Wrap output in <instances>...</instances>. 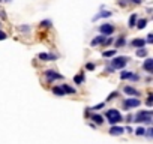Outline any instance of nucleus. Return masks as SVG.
Returning a JSON list of instances; mask_svg holds the SVG:
<instances>
[{"label":"nucleus","instance_id":"6","mask_svg":"<svg viewBox=\"0 0 153 144\" xmlns=\"http://www.w3.org/2000/svg\"><path fill=\"white\" fill-rule=\"evenodd\" d=\"M120 78L122 80H134V81L140 80V77L137 74H134V72H131V71H122L120 72Z\"/></svg>","mask_w":153,"mask_h":144},{"label":"nucleus","instance_id":"27","mask_svg":"<svg viewBox=\"0 0 153 144\" xmlns=\"http://www.w3.org/2000/svg\"><path fill=\"white\" fill-rule=\"evenodd\" d=\"M105 107V102H101V104H98V105H93L90 110L92 111H98V110H101V108H104Z\"/></svg>","mask_w":153,"mask_h":144},{"label":"nucleus","instance_id":"7","mask_svg":"<svg viewBox=\"0 0 153 144\" xmlns=\"http://www.w3.org/2000/svg\"><path fill=\"white\" fill-rule=\"evenodd\" d=\"M45 77H47L48 81H54V80H62V78H63L62 74H57L56 71H51V69L45 71Z\"/></svg>","mask_w":153,"mask_h":144},{"label":"nucleus","instance_id":"24","mask_svg":"<svg viewBox=\"0 0 153 144\" xmlns=\"http://www.w3.org/2000/svg\"><path fill=\"white\" fill-rule=\"evenodd\" d=\"M146 134V129L143 128V126H140V128H137L135 129V135H138V137H143Z\"/></svg>","mask_w":153,"mask_h":144},{"label":"nucleus","instance_id":"18","mask_svg":"<svg viewBox=\"0 0 153 144\" xmlns=\"http://www.w3.org/2000/svg\"><path fill=\"white\" fill-rule=\"evenodd\" d=\"M137 20H138L137 14H132V15H131V18H129V23H128V26H129V27H135V24H137Z\"/></svg>","mask_w":153,"mask_h":144},{"label":"nucleus","instance_id":"4","mask_svg":"<svg viewBox=\"0 0 153 144\" xmlns=\"http://www.w3.org/2000/svg\"><path fill=\"white\" fill-rule=\"evenodd\" d=\"M140 105H141V101H140L138 98H128V99H125V101H123V104H122L123 110L137 108V107H140Z\"/></svg>","mask_w":153,"mask_h":144},{"label":"nucleus","instance_id":"36","mask_svg":"<svg viewBox=\"0 0 153 144\" xmlns=\"http://www.w3.org/2000/svg\"><path fill=\"white\" fill-rule=\"evenodd\" d=\"M119 5L120 6H126V2H125V0H119Z\"/></svg>","mask_w":153,"mask_h":144},{"label":"nucleus","instance_id":"30","mask_svg":"<svg viewBox=\"0 0 153 144\" xmlns=\"http://www.w3.org/2000/svg\"><path fill=\"white\" fill-rule=\"evenodd\" d=\"M152 42H153V35L149 33V35H147V39H146V44H152Z\"/></svg>","mask_w":153,"mask_h":144},{"label":"nucleus","instance_id":"34","mask_svg":"<svg viewBox=\"0 0 153 144\" xmlns=\"http://www.w3.org/2000/svg\"><path fill=\"white\" fill-rule=\"evenodd\" d=\"M132 120H134V117H132V116H131V114H129V116L126 117V122H128V123H129V122H132Z\"/></svg>","mask_w":153,"mask_h":144},{"label":"nucleus","instance_id":"1","mask_svg":"<svg viewBox=\"0 0 153 144\" xmlns=\"http://www.w3.org/2000/svg\"><path fill=\"white\" fill-rule=\"evenodd\" d=\"M105 116H107V119H108V123H110L111 126L113 125H117V123H120L122 120H123V117H122V114L117 111V110H108L107 113H105Z\"/></svg>","mask_w":153,"mask_h":144},{"label":"nucleus","instance_id":"16","mask_svg":"<svg viewBox=\"0 0 153 144\" xmlns=\"http://www.w3.org/2000/svg\"><path fill=\"white\" fill-rule=\"evenodd\" d=\"M125 44H126V39H125V36H120L119 39H116V41H114V45H116V48H122V47H125Z\"/></svg>","mask_w":153,"mask_h":144},{"label":"nucleus","instance_id":"32","mask_svg":"<svg viewBox=\"0 0 153 144\" xmlns=\"http://www.w3.org/2000/svg\"><path fill=\"white\" fill-rule=\"evenodd\" d=\"M29 29H30L29 26H20V30H21V32H29Z\"/></svg>","mask_w":153,"mask_h":144},{"label":"nucleus","instance_id":"23","mask_svg":"<svg viewBox=\"0 0 153 144\" xmlns=\"http://www.w3.org/2000/svg\"><path fill=\"white\" fill-rule=\"evenodd\" d=\"M137 56L138 57H146L147 56V50H146V48H138V50H137Z\"/></svg>","mask_w":153,"mask_h":144},{"label":"nucleus","instance_id":"12","mask_svg":"<svg viewBox=\"0 0 153 144\" xmlns=\"http://www.w3.org/2000/svg\"><path fill=\"white\" fill-rule=\"evenodd\" d=\"M125 132V128H122V126H117V125H113L111 128H110V134L111 135H122Z\"/></svg>","mask_w":153,"mask_h":144},{"label":"nucleus","instance_id":"14","mask_svg":"<svg viewBox=\"0 0 153 144\" xmlns=\"http://www.w3.org/2000/svg\"><path fill=\"white\" fill-rule=\"evenodd\" d=\"M90 120H93L95 125H102L104 123V117L101 114H92L90 116Z\"/></svg>","mask_w":153,"mask_h":144},{"label":"nucleus","instance_id":"11","mask_svg":"<svg viewBox=\"0 0 153 144\" xmlns=\"http://www.w3.org/2000/svg\"><path fill=\"white\" fill-rule=\"evenodd\" d=\"M108 36H104V35H99V36H96V38H93L92 39V42H90V45L92 47H96V45H101V44H104L105 42V39H107Z\"/></svg>","mask_w":153,"mask_h":144},{"label":"nucleus","instance_id":"29","mask_svg":"<svg viewBox=\"0 0 153 144\" xmlns=\"http://www.w3.org/2000/svg\"><path fill=\"white\" fill-rule=\"evenodd\" d=\"M116 96H119V93H117V92H111V93H110V96H108V98L105 99V102H108V101H111V99H114Z\"/></svg>","mask_w":153,"mask_h":144},{"label":"nucleus","instance_id":"35","mask_svg":"<svg viewBox=\"0 0 153 144\" xmlns=\"http://www.w3.org/2000/svg\"><path fill=\"white\" fill-rule=\"evenodd\" d=\"M132 3H135V5H140V3H143V0H131Z\"/></svg>","mask_w":153,"mask_h":144},{"label":"nucleus","instance_id":"26","mask_svg":"<svg viewBox=\"0 0 153 144\" xmlns=\"http://www.w3.org/2000/svg\"><path fill=\"white\" fill-rule=\"evenodd\" d=\"M86 69H87V71H95V69H96V65L92 63V62H89V63H86Z\"/></svg>","mask_w":153,"mask_h":144},{"label":"nucleus","instance_id":"3","mask_svg":"<svg viewBox=\"0 0 153 144\" xmlns=\"http://www.w3.org/2000/svg\"><path fill=\"white\" fill-rule=\"evenodd\" d=\"M131 59L128 57V56H117V57H114L113 60H111V68L116 71V69H123L126 65H128V62H129Z\"/></svg>","mask_w":153,"mask_h":144},{"label":"nucleus","instance_id":"19","mask_svg":"<svg viewBox=\"0 0 153 144\" xmlns=\"http://www.w3.org/2000/svg\"><path fill=\"white\" fill-rule=\"evenodd\" d=\"M62 89H63L65 93H71V95H74V93L77 92L74 87H71V86H68V84H62Z\"/></svg>","mask_w":153,"mask_h":144},{"label":"nucleus","instance_id":"31","mask_svg":"<svg viewBox=\"0 0 153 144\" xmlns=\"http://www.w3.org/2000/svg\"><path fill=\"white\" fill-rule=\"evenodd\" d=\"M152 132H153V129H152V128H149V129H146V134H144V135H147L149 138H152V135H153Z\"/></svg>","mask_w":153,"mask_h":144},{"label":"nucleus","instance_id":"13","mask_svg":"<svg viewBox=\"0 0 153 144\" xmlns=\"http://www.w3.org/2000/svg\"><path fill=\"white\" fill-rule=\"evenodd\" d=\"M131 45L135 47V48H144V45H146V39L137 38V39H134L132 42H131Z\"/></svg>","mask_w":153,"mask_h":144},{"label":"nucleus","instance_id":"5","mask_svg":"<svg viewBox=\"0 0 153 144\" xmlns=\"http://www.w3.org/2000/svg\"><path fill=\"white\" fill-rule=\"evenodd\" d=\"M114 30H116V27L113 26V24H110V23H104V24L99 26V32L104 36H111L114 33Z\"/></svg>","mask_w":153,"mask_h":144},{"label":"nucleus","instance_id":"22","mask_svg":"<svg viewBox=\"0 0 153 144\" xmlns=\"http://www.w3.org/2000/svg\"><path fill=\"white\" fill-rule=\"evenodd\" d=\"M116 54H117V50H108V51H104V53H102L104 57H113V56H116Z\"/></svg>","mask_w":153,"mask_h":144},{"label":"nucleus","instance_id":"10","mask_svg":"<svg viewBox=\"0 0 153 144\" xmlns=\"http://www.w3.org/2000/svg\"><path fill=\"white\" fill-rule=\"evenodd\" d=\"M123 92H125L126 95H129V96H140V92H138L137 89H134L132 86H125V87H123Z\"/></svg>","mask_w":153,"mask_h":144},{"label":"nucleus","instance_id":"25","mask_svg":"<svg viewBox=\"0 0 153 144\" xmlns=\"http://www.w3.org/2000/svg\"><path fill=\"white\" fill-rule=\"evenodd\" d=\"M51 24H53L51 20H42V21H41V26H42V27H51Z\"/></svg>","mask_w":153,"mask_h":144},{"label":"nucleus","instance_id":"8","mask_svg":"<svg viewBox=\"0 0 153 144\" xmlns=\"http://www.w3.org/2000/svg\"><path fill=\"white\" fill-rule=\"evenodd\" d=\"M143 69L147 72V74H153V59L147 57L143 63Z\"/></svg>","mask_w":153,"mask_h":144},{"label":"nucleus","instance_id":"17","mask_svg":"<svg viewBox=\"0 0 153 144\" xmlns=\"http://www.w3.org/2000/svg\"><path fill=\"white\" fill-rule=\"evenodd\" d=\"M113 15V12H110V11H105V12H101V14H98L93 20L96 21V20H99V18H108V17H111Z\"/></svg>","mask_w":153,"mask_h":144},{"label":"nucleus","instance_id":"21","mask_svg":"<svg viewBox=\"0 0 153 144\" xmlns=\"http://www.w3.org/2000/svg\"><path fill=\"white\" fill-rule=\"evenodd\" d=\"M84 80H86V77H84V74H78V75H75L74 77V83L75 84H81V83H84Z\"/></svg>","mask_w":153,"mask_h":144},{"label":"nucleus","instance_id":"20","mask_svg":"<svg viewBox=\"0 0 153 144\" xmlns=\"http://www.w3.org/2000/svg\"><path fill=\"white\" fill-rule=\"evenodd\" d=\"M53 93H54L56 96H65V95H66V93L63 92V89L59 87V86H54V87H53Z\"/></svg>","mask_w":153,"mask_h":144},{"label":"nucleus","instance_id":"33","mask_svg":"<svg viewBox=\"0 0 153 144\" xmlns=\"http://www.w3.org/2000/svg\"><path fill=\"white\" fill-rule=\"evenodd\" d=\"M3 39H6V33L0 30V41H3Z\"/></svg>","mask_w":153,"mask_h":144},{"label":"nucleus","instance_id":"28","mask_svg":"<svg viewBox=\"0 0 153 144\" xmlns=\"http://www.w3.org/2000/svg\"><path fill=\"white\" fill-rule=\"evenodd\" d=\"M146 104H147V107H152V105H153V95H152V93H149V96H147V101H146Z\"/></svg>","mask_w":153,"mask_h":144},{"label":"nucleus","instance_id":"9","mask_svg":"<svg viewBox=\"0 0 153 144\" xmlns=\"http://www.w3.org/2000/svg\"><path fill=\"white\" fill-rule=\"evenodd\" d=\"M38 57H39V60H44V62H53V60H57V56H56V54H50V53H41Z\"/></svg>","mask_w":153,"mask_h":144},{"label":"nucleus","instance_id":"2","mask_svg":"<svg viewBox=\"0 0 153 144\" xmlns=\"http://www.w3.org/2000/svg\"><path fill=\"white\" fill-rule=\"evenodd\" d=\"M132 122H137V123H147L150 125L152 123V111H138L137 116L134 117Z\"/></svg>","mask_w":153,"mask_h":144},{"label":"nucleus","instance_id":"15","mask_svg":"<svg viewBox=\"0 0 153 144\" xmlns=\"http://www.w3.org/2000/svg\"><path fill=\"white\" fill-rule=\"evenodd\" d=\"M135 26H137V29H138V30H143V29L147 26V20H146V18L137 20V24H135Z\"/></svg>","mask_w":153,"mask_h":144},{"label":"nucleus","instance_id":"37","mask_svg":"<svg viewBox=\"0 0 153 144\" xmlns=\"http://www.w3.org/2000/svg\"><path fill=\"white\" fill-rule=\"evenodd\" d=\"M3 2H9V0H3Z\"/></svg>","mask_w":153,"mask_h":144}]
</instances>
